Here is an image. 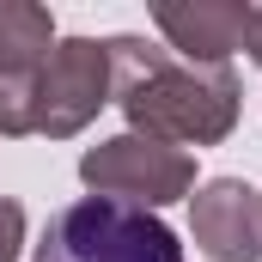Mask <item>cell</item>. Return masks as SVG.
<instances>
[{
    "instance_id": "6da1fadb",
    "label": "cell",
    "mask_w": 262,
    "mask_h": 262,
    "mask_svg": "<svg viewBox=\"0 0 262 262\" xmlns=\"http://www.w3.org/2000/svg\"><path fill=\"white\" fill-rule=\"evenodd\" d=\"M110 92L128 116V134L165 146H220L238 128L244 85L232 67H189L146 37H110Z\"/></svg>"
},
{
    "instance_id": "7a4b0ae2",
    "label": "cell",
    "mask_w": 262,
    "mask_h": 262,
    "mask_svg": "<svg viewBox=\"0 0 262 262\" xmlns=\"http://www.w3.org/2000/svg\"><path fill=\"white\" fill-rule=\"evenodd\" d=\"M31 262H183V244L146 207L85 195L49 213L43 244H37Z\"/></svg>"
},
{
    "instance_id": "3957f363",
    "label": "cell",
    "mask_w": 262,
    "mask_h": 262,
    "mask_svg": "<svg viewBox=\"0 0 262 262\" xmlns=\"http://www.w3.org/2000/svg\"><path fill=\"white\" fill-rule=\"evenodd\" d=\"M79 177L92 195L128 201V207H171V201L195 195V159L183 146L146 140V134H110L79 159Z\"/></svg>"
},
{
    "instance_id": "277c9868",
    "label": "cell",
    "mask_w": 262,
    "mask_h": 262,
    "mask_svg": "<svg viewBox=\"0 0 262 262\" xmlns=\"http://www.w3.org/2000/svg\"><path fill=\"white\" fill-rule=\"evenodd\" d=\"M104 104H116V92H110V49L98 37H55L49 61L37 73V134L67 140Z\"/></svg>"
},
{
    "instance_id": "5b68a950",
    "label": "cell",
    "mask_w": 262,
    "mask_h": 262,
    "mask_svg": "<svg viewBox=\"0 0 262 262\" xmlns=\"http://www.w3.org/2000/svg\"><path fill=\"white\" fill-rule=\"evenodd\" d=\"M189 232L207 262H256L262 256V195L244 177H207L189 195Z\"/></svg>"
},
{
    "instance_id": "8992f818",
    "label": "cell",
    "mask_w": 262,
    "mask_h": 262,
    "mask_svg": "<svg viewBox=\"0 0 262 262\" xmlns=\"http://www.w3.org/2000/svg\"><path fill=\"white\" fill-rule=\"evenodd\" d=\"M152 25L165 31L171 55L189 67H232V55L244 49V25L250 6L244 0H159Z\"/></svg>"
},
{
    "instance_id": "52a82bcc",
    "label": "cell",
    "mask_w": 262,
    "mask_h": 262,
    "mask_svg": "<svg viewBox=\"0 0 262 262\" xmlns=\"http://www.w3.org/2000/svg\"><path fill=\"white\" fill-rule=\"evenodd\" d=\"M55 49V18L37 0H0V79H37Z\"/></svg>"
},
{
    "instance_id": "ba28073f",
    "label": "cell",
    "mask_w": 262,
    "mask_h": 262,
    "mask_svg": "<svg viewBox=\"0 0 262 262\" xmlns=\"http://www.w3.org/2000/svg\"><path fill=\"white\" fill-rule=\"evenodd\" d=\"M0 134L6 140L37 134V79H0Z\"/></svg>"
},
{
    "instance_id": "9c48e42d",
    "label": "cell",
    "mask_w": 262,
    "mask_h": 262,
    "mask_svg": "<svg viewBox=\"0 0 262 262\" xmlns=\"http://www.w3.org/2000/svg\"><path fill=\"white\" fill-rule=\"evenodd\" d=\"M18 250H25V207L0 195V262H18Z\"/></svg>"
},
{
    "instance_id": "30bf717a",
    "label": "cell",
    "mask_w": 262,
    "mask_h": 262,
    "mask_svg": "<svg viewBox=\"0 0 262 262\" xmlns=\"http://www.w3.org/2000/svg\"><path fill=\"white\" fill-rule=\"evenodd\" d=\"M244 55L262 67V6H250V25H244Z\"/></svg>"
}]
</instances>
